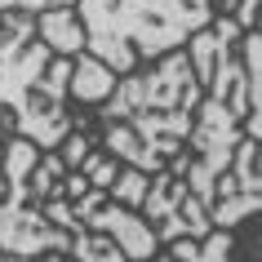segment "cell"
Returning <instances> with one entry per match:
<instances>
[{
  "mask_svg": "<svg viewBox=\"0 0 262 262\" xmlns=\"http://www.w3.org/2000/svg\"><path fill=\"white\" fill-rule=\"evenodd\" d=\"M195 76L187 58H165L151 76H134L116 89L102 116L129 120L107 129V147L124 156L134 169H160L165 156L178 151V142L191 134V111H195Z\"/></svg>",
  "mask_w": 262,
  "mask_h": 262,
  "instance_id": "cell-1",
  "label": "cell"
},
{
  "mask_svg": "<svg viewBox=\"0 0 262 262\" xmlns=\"http://www.w3.org/2000/svg\"><path fill=\"white\" fill-rule=\"evenodd\" d=\"M213 18V0H80L84 40L111 71L187 40Z\"/></svg>",
  "mask_w": 262,
  "mask_h": 262,
  "instance_id": "cell-2",
  "label": "cell"
},
{
  "mask_svg": "<svg viewBox=\"0 0 262 262\" xmlns=\"http://www.w3.org/2000/svg\"><path fill=\"white\" fill-rule=\"evenodd\" d=\"M36 165L31 142L9 147V200L0 205V245L9 253H40V249H71V235L54 231L36 222V213L23 209V187H27V169Z\"/></svg>",
  "mask_w": 262,
  "mask_h": 262,
  "instance_id": "cell-3",
  "label": "cell"
},
{
  "mask_svg": "<svg viewBox=\"0 0 262 262\" xmlns=\"http://www.w3.org/2000/svg\"><path fill=\"white\" fill-rule=\"evenodd\" d=\"M147 209H151V218L160 222V235L165 240H178V235H205L209 231V213H205V200L200 195H187V182H178L173 173L151 187L147 195Z\"/></svg>",
  "mask_w": 262,
  "mask_h": 262,
  "instance_id": "cell-4",
  "label": "cell"
},
{
  "mask_svg": "<svg viewBox=\"0 0 262 262\" xmlns=\"http://www.w3.org/2000/svg\"><path fill=\"white\" fill-rule=\"evenodd\" d=\"M76 213H80V218H89L94 227H102V231H111V240L120 245L124 258L142 262V258H151V253H156V235L147 231L138 218H129L124 209L102 205V195H98V191H89V200H80V205H76Z\"/></svg>",
  "mask_w": 262,
  "mask_h": 262,
  "instance_id": "cell-5",
  "label": "cell"
},
{
  "mask_svg": "<svg viewBox=\"0 0 262 262\" xmlns=\"http://www.w3.org/2000/svg\"><path fill=\"white\" fill-rule=\"evenodd\" d=\"M71 94L80 98V102H107V94H116V76H111L107 62L80 58L76 71H71Z\"/></svg>",
  "mask_w": 262,
  "mask_h": 262,
  "instance_id": "cell-6",
  "label": "cell"
},
{
  "mask_svg": "<svg viewBox=\"0 0 262 262\" xmlns=\"http://www.w3.org/2000/svg\"><path fill=\"white\" fill-rule=\"evenodd\" d=\"M40 31H45V40L54 45V54H71V49L84 40V27L67 14V9H49V14L40 18Z\"/></svg>",
  "mask_w": 262,
  "mask_h": 262,
  "instance_id": "cell-7",
  "label": "cell"
},
{
  "mask_svg": "<svg viewBox=\"0 0 262 262\" xmlns=\"http://www.w3.org/2000/svg\"><path fill=\"white\" fill-rule=\"evenodd\" d=\"M245 62H249V107H253L249 134L262 138V36H249L245 40Z\"/></svg>",
  "mask_w": 262,
  "mask_h": 262,
  "instance_id": "cell-8",
  "label": "cell"
},
{
  "mask_svg": "<svg viewBox=\"0 0 262 262\" xmlns=\"http://www.w3.org/2000/svg\"><path fill=\"white\" fill-rule=\"evenodd\" d=\"M222 191H262V151L253 142H245L235 151V173H231V182Z\"/></svg>",
  "mask_w": 262,
  "mask_h": 262,
  "instance_id": "cell-9",
  "label": "cell"
},
{
  "mask_svg": "<svg viewBox=\"0 0 262 262\" xmlns=\"http://www.w3.org/2000/svg\"><path fill=\"white\" fill-rule=\"evenodd\" d=\"M227 249H231V235H213L205 249L173 245V258H182V262H227Z\"/></svg>",
  "mask_w": 262,
  "mask_h": 262,
  "instance_id": "cell-10",
  "label": "cell"
},
{
  "mask_svg": "<svg viewBox=\"0 0 262 262\" xmlns=\"http://www.w3.org/2000/svg\"><path fill=\"white\" fill-rule=\"evenodd\" d=\"M142 195H147V178H142V169H129L120 178V187H116V200H124V205H138Z\"/></svg>",
  "mask_w": 262,
  "mask_h": 262,
  "instance_id": "cell-11",
  "label": "cell"
},
{
  "mask_svg": "<svg viewBox=\"0 0 262 262\" xmlns=\"http://www.w3.org/2000/svg\"><path fill=\"white\" fill-rule=\"evenodd\" d=\"M89 178H94L98 187H102V182H111V178H116V165H111V160H102V156H94V160H89Z\"/></svg>",
  "mask_w": 262,
  "mask_h": 262,
  "instance_id": "cell-12",
  "label": "cell"
}]
</instances>
